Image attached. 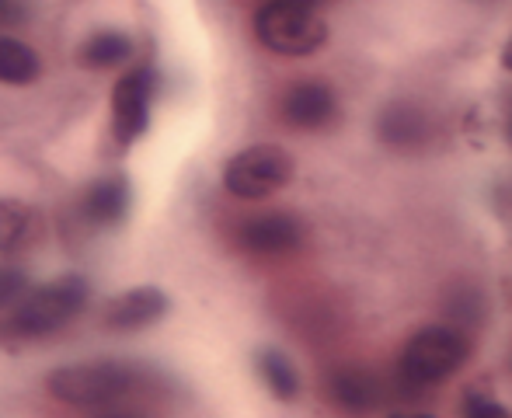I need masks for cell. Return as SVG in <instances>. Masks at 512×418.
<instances>
[{"label": "cell", "instance_id": "d6986e66", "mask_svg": "<svg viewBox=\"0 0 512 418\" xmlns=\"http://www.w3.org/2000/svg\"><path fill=\"white\" fill-rule=\"evenodd\" d=\"M272 4H297V7H317L324 0H272Z\"/></svg>", "mask_w": 512, "mask_h": 418}, {"label": "cell", "instance_id": "e0dca14e", "mask_svg": "<svg viewBox=\"0 0 512 418\" xmlns=\"http://www.w3.org/2000/svg\"><path fill=\"white\" fill-rule=\"evenodd\" d=\"M28 297V276L18 265H0V311H11Z\"/></svg>", "mask_w": 512, "mask_h": 418}, {"label": "cell", "instance_id": "ba28073f", "mask_svg": "<svg viewBox=\"0 0 512 418\" xmlns=\"http://www.w3.org/2000/svg\"><path fill=\"white\" fill-rule=\"evenodd\" d=\"M304 241V223L293 213H262L241 227V244L251 255H286Z\"/></svg>", "mask_w": 512, "mask_h": 418}, {"label": "cell", "instance_id": "9c48e42d", "mask_svg": "<svg viewBox=\"0 0 512 418\" xmlns=\"http://www.w3.org/2000/svg\"><path fill=\"white\" fill-rule=\"evenodd\" d=\"M335 115L338 102L328 84L300 81L283 95V119L293 129H324L328 122H335Z\"/></svg>", "mask_w": 512, "mask_h": 418}, {"label": "cell", "instance_id": "9a60e30c", "mask_svg": "<svg viewBox=\"0 0 512 418\" xmlns=\"http://www.w3.org/2000/svg\"><path fill=\"white\" fill-rule=\"evenodd\" d=\"M258 373H262L265 387L276 394L279 401H293L300 394V373L290 363V356L279 349H262L258 352Z\"/></svg>", "mask_w": 512, "mask_h": 418}, {"label": "cell", "instance_id": "5b68a950", "mask_svg": "<svg viewBox=\"0 0 512 418\" xmlns=\"http://www.w3.org/2000/svg\"><path fill=\"white\" fill-rule=\"evenodd\" d=\"M293 171H297V164L283 147L258 143V147H248L230 157L227 168H223V189L237 199L258 203V199H269L279 189H286L293 182Z\"/></svg>", "mask_w": 512, "mask_h": 418}, {"label": "cell", "instance_id": "2e32d148", "mask_svg": "<svg viewBox=\"0 0 512 418\" xmlns=\"http://www.w3.org/2000/svg\"><path fill=\"white\" fill-rule=\"evenodd\" d=\"M331 394H335V401L342 408H349V412H366V408L377 405V380L370 377V373H338L335 380H331Z\"/></svg>", "mask_w": 512, "mask_h": 418}, {"label": "cell", "instance_id": "3957f363", "mask_svg": "<svg viewBox=\"0 0 512 418\" xmlns=\"http://www.w3.org/2000/svg\"><path fill=\"white\" fill-rule=\"evenodd\" d=\"M467 352H471V345H467L464 331L432 324L405 345L398 377L408 391H425V387H436L439 380H446L453 370H460Z\"/></svg>", "mask_w": 512, "mask_h": 418}, {"label": "cell", "instance_id": "277c9868", "mask_svg": "<svg viewBox=\"0 0 512 418\" xmlns=\"http://www.w3.org/2000/svg\"><path fill=\"white\" fill-rule=\"evenodd\" d=\"M255 35L265 49L276 56H314L328 42V21L314 7L297 4H272L265 0L262 11L255 14Z\"/></svg>", "mask_w": 512, "mask_h": 418}, {"label": "cell", "instance_id": "ac0fdd59", "mask_svg": "<svg viewBox=\"0 0 512 418\" xmlns=\"http://www.w3.org/2000/svg\"><path fill=\"white\" fill-rule=\"evenodd\" d=\"M464 412L474 418H506V408H502L492 394L478 391V387H471V391L464 394Z\"/></svg>", "mask_w": 512, "mask_h": 418}, {"label": "cell", "instance_id": "30bf717a", "mask_svg": "<svg viewBox=\"0 0 512 418\" xmlns=\"http://www.w3.org/2000/svg\"><path fill=\"white\" fill-rule=\"evenodd\" d=\"M377 133L387 147L394 150H415L429 140V115L411 102H391L380 112Z\"/></svg>", "mask_w": 512, "mask_h": 418}, {"label": "cell", "instance_id": "ffe728a7", "mask_svg": "<svg viewBox=\"0 0 512 418\" xmlns=\"http://www.w3.org/2000/svg\"><path fill=\"white\" fill-rule=\"evenodd\" d=\"M502 67H506L509 74H512V39H509V46L502 49Z\"/></svg>", "mask_w": 512, "mask_h": 418}, {"label": "cell", "instance_id": "4fadbf2b", "mask_svg": "<svg viewBox=\"0 0 512 418\" xmlns=\"http://www.w3.org/2000/svg\"><path fill=\"white\" fill-rule=\"evenodd\" d=\"M133 53H136V42L129 39L126 32H98L84 42L77 60H81L88 70H112V67H122V63L133 60Z\"/></svg>", "mask_w": 512, "mask_h": 418}, {"label": "cell", "instance_id": "8fae6325", "mask_svg": "<svg viewBox=\"0 0 512 418\" xmlns=\"http://www.w3.org/2000/svg\"><path fill=\"white\" fill-rule=\"evenodd\" d=\"M129 206H133V189H129L126 175H105L84 192V213H88L98 227H115V223H122Z\"/></svg>", "mask_w": 512, "mask_h": 418}, {"label": "cell", "instance_id": "7c38bea8", "mask_svg": "<svg viewBox=\"0 0 512 418\" xmlns=\"http://www.w3.org/2000/svg\"><path fill=\"white\" fill-rule=\"evenodd\" d=\"M42 74V60L32 46H25L21 39H7L0 35V84L7 88H28Z\"/></svg>", "mask_w": 512, "mask_h": 418}, {"label": "cell", "instance_id": "5bb4252c", "mask_svg": "<svg viewBox=\"0 0 512 418\" xmlns=\"http://www.w3.org/2000/svg\"><path fill=\"white\" fill-rule=\"evenodd\" d=\"M35 230L39 227H35L32 206L14 203V199H4V203H0V251H4V255H14V251L28 248Z\"/></svg>", "mask_w": 512, "mask_h": 418}, {"label": "cell", "instance_id": "8992f818", "mask_svg": "<svg viewBox=\"0 0 512 418\" xmlns=\"http://www.w3.org/2000/svg\"><path fill=\"white\" fill-rule=\"evenodd\" d=\"M157 95V70L136 67L119 77L112 91V140L119 150H129L150 129V108Z\"/></svg>", "mask_w": 512, "mask_h": 418}, {"label": "cell", "instance_id": "52a82bcc", "mask_svg": "<svg viewBox=\"0 0 512 418\" xmlns=\"http://www.w3.org/2000/svg\"><path fill=\"white\" fill-rule=\"evenodd\" d=\"M171 311V300L157 286H133V290L119 293L105 304L102 324L108 331H140L157 324Z\"/></svg>", "mask_w": 512, "mask_h": 418}, {"label": "cell", "instance_id": "44dd1931", "mask_svg": "<svg viewBox=\"0 0 512 418\" xmlns=\"http://www.w3.org/2000/svg\"><path fill=\"white\" fill-rule=\"evenodd\" d=\"M7 7H11V0H0V11H7Z\"/></svg>", "mask_w": 512, "mask_h": 418}, {"label": "cell", "instance_id": "7402d4cb", "mask_svg": "<svg viewBox=\"0 0 512 418\" xmlns=\"http://www.w3.org/2000/svg\"><path fill=\"white\" fill-rule=\"evenodd\" d=\"M509 140H512V122H509Z\"/></svg>", "mask_w": 512, "mask_h": 418}, {"label": "cell", "instance_id": "6da1fadb", "mask_svg": "<svg viewBox=\"0 0 512 418\" xmlns=\"http://www.w3.org/2000/svg\"><path fill=\"white\" fill-rule=\"evenodd\" d=\"M91 300V283L81 272H63L53 283L32 290L7 317H0V345H28L56 335L70 317H77Z\"/></svg>", "mask_w": 512, "mask_h": 418}, {"label": "cell", "instance_id": "7a4b0ae2", "mask_svg": "<svg viewBox=\"0 0 512 418\" xmlns=\"http://www.w3.org/2000/svg\"><path fill=\"white\" fill-rule=\"evenodd\" d=\"M136 384H140V373L129 363H115V359L60 366L46 380L49 394L56 401L74 408H88V412H115L122 401H129Z\"/></svg>", "mask_w": 512, "mask_h": 418}]
</instances>
